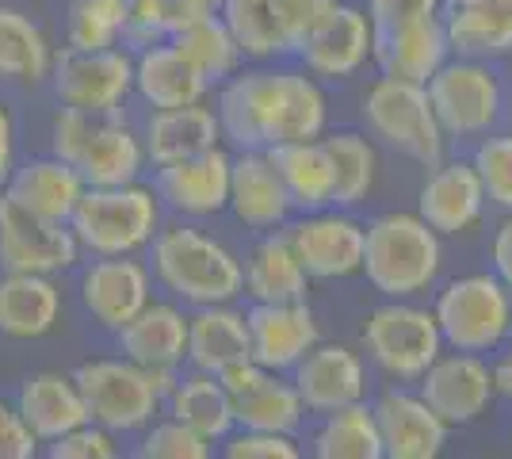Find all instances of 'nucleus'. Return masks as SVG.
Masks as SVG:
<instances>
[{"mask_svg": "<svg viewBox=\"0 0 512 459\" xmlns=\"http://www.w3.org/2000/svg\"><path fill=\"white\" fill-rule=\"evenodd\" d=\"M329 161H333V207L356 211L375 192L379 180V150L360 131H325L321 134Z\"/></svg>", "mask_w": 512, "mask_h": 459, "instance_id": "e433bc0d", "label": "nucleus"}, {"mask_svg": "<svg viewBox=\"0 0 512 459\" xmlns=\"http://www.w3.org/2000/svg\"><path fill=\"white\" fill-rule=\"evenodd\" d=\"M444 0H367V16L375 20V27H394V23L425 20V16H440Z\"/></svg>", "mask_w": 512, "mask_h": 459, "instance_id": "09e8293b", "label": "nucleus"}, {"mask_svg": "<svg viewBox=\"0 0 512 459\" xmlns=\"http://www.w3.org/2000/svg\"><path fill=\"white\" fill-rule=\"evenodd\" d=\"M291 383L299 391L306 414H329L352 402L367 398V364L356 349L348 345H329L318 341L314 349L291 368Z\"/></svg>", "mask_w": 512, "mask_h": 459, "instance_id": "6ab92c4d", "label": "nucleus"}, {"mask_svg": "<svg viewBox=\"0 0 512 459\" xmlns=\"http://www.w3.org/2000/svg\"><path fill=\"white\" fill-rule=\"evenodd\" d=\"M444 268V238L417 211H386L367 222L363 280L383 299H417L436 287Z\"/></svg>", "mask_w": 512, "mask_h": 459, "instance_id": "7ed1b4c3", "label": "nucleus"}, {"mask_svg": "<svg viewBox=\"0 0 512 459\" xmlns=\"http://www.w3.org/2000/svg\"><path fill=\"white\" fill-rule=\"evenodd\" d=\"M153 280L180 306L237 303L245 295V261L226 241L188 222L161 226L150 241Z\"/></svg>", "mask_w": 512, "mask_h": 459, "instance_id": "f03ea898", "label": "nucleus"}, {"mask_svg": "<svg viewBox=\"0 0 512 459\" xmlns=\"http://www.w3.org/2000/svg\"><path fill=\"white\" fill-rule=\"evenodd\" d=\"M279 4H283V16H287V27H291V35H295V50H299L302 39L329 16V8H333L337 0H279Z\"/></svg>", "mask_w": 512, "mask_h": 459, "instance_id": "8fccbe9b", "label": "nucleus"}, {"mask_svg": "<svg viewBox=\"0 0 512 459\" xmlns=\"http://www.w3.org/2000/svg\"><path fill=\"white\" fill-rule=\"evenodd\" d=\"M509 452H512V429H509Z\"/></svg>", "mask_w": 512, "mask_h": 459, "instance_id": "13d9d810", "label": "nucleus"}, {"mask_svg": "<svg viewBox=\"0 0 512 459\" xmlns=\"http://www.w3.org/2000/svg\"><path fill=\"white\" fill-rule=\"evenodd\" d=\"M214 452V444L203 433H195L192 425L176 421V417H153L142 429L138 440V456L142 459H207Z\"/></svg>", "mask_w": 512, "mask_h": 459, "instance_id": "c03bdc74", "label": "nucleus"}, {"mask_svg": "<svg viewBox=\"0 0 512 459\" xmlns=\"http://www.w3.org/2000/svg\"><path fill=\"white\" fill-rule=\"evenodd\" d=\"M12 169H16V157H0V192L8 188V180H12Z\"/></svg>", "mask_w": 512, "mask_h": 459, "instance_id": "5fc2aeb1", "label": "nucleus"}, {"mask_svg": "<svg viewBox=\"0 0 512 459\" xmlns=\"http://www.w3.org/2000/svg\"><path fill=\"white\" fill-rule=\"evenodd\" d=\"M375 39L379 27L367 16V8L337 0L329 16L299 43V62L318 81H344L356 77L367 62H375Z\"/></svg>", "mask_w": 512, "mask_h": 459, "instance_id": "4468645a", "label": "nucleus"}, {"mask_svg": "<svg viewBox=\"0 0 512 459\" xmlns=\"http://www.w3.org/2000/svg\"><path fill=\"white\" fill-rule=\"evenodd\" d=\"M16 127H12V115L0 104V157H16Z\"/></svg>", "mask_w": 512, "mask_h": 459, "instance_id": "864d4df0", "label": "nucleus"}, {"mask_svg": "<svg viewBox=\"0 0 512 459\" xmlns=\"http://www.w3.org/2000/svg\"><path fill=\"white\" fill-rule=\"evenodd\" d=\"M509 62H512V50H509Z\"/></svg>", "mask_w": 512, "mask_h": 459, "instance_id": "052dcab7", "label": "nucleus"}, {"mask_svg": "<svg viewBox=\"0 0 512 459\" xmlns=\"http://www.w3.org/2000/svg\"><path fill=\"white\" fill-rule=\"evenodd\" d=\"M490 272L509 287V295H512V211H505V219L497 222V230H493Z\"/></svg>", "mask_w": 512, "mask_h": 459, "instance_id": "3c124183", "label": "nucleus"}, {"mask_svg": "<svg viewBox=\"0 0 512 459\" xmlns=\"http://www.w3.org/2000/svg\"><path fill=\"white\" fill-rule=\"evenodd\" d=\"M39 456V437L27 429L16 406L0 398V459H35Z\"/></svg>", "mask_w": 512, "mask_h": 459, "instance_id": "de8ad7c7", "label": "nucleus"}, {"mask_svg": "<svg viewBox=\"0 0 512 459\" xmlns=\"http://www.w3.org/2000/svg\"><path fill=\"white\" fill-rule=\"evenodd\" d=\"M73 234L92 257H127L150 249L161 230V196L138 180L111 184V188H85L73 211Z\"/></svg>", "mask_w": 512, "mask_h": 459, "instance_id": "39448f33", "label": "nucleus"}, {"mask_svg": "<svg viewBox=\"0 0 512 459\" xmlns=\"http://www.w3.org/2000/svg\"><path fill=\"white\" fill-rule=\"evenodd\" d=\"M470 165L497 211H512V131H490L478 138Z\"/></svg>", "mask_w": 512, "mask_h": 459, "instance_id": "37998d69", "label": "nucleus"}, {"mask_svg": "<svg viewBox=\"0 0 512 459\" xmlns=\"http://www.w3.org/2000/svg\"><path fill=\"white\" fill-rule=\"evenodd\" d=\"M54 66V50L43 27L16 8L0 4V81L43 85Z\"/></svg>", "mask_w": 512, "mask_h": 459, "instance_id": "58836bf2", "label": "nucleus"}, {"mask_svg": "<svg viewBox=\"0 0 512 459\" xmlns=\"http://www.w3.org/2000/svg\"><path fill=\"white\" fill-rule=\"evenodd\" d=\"M360 111L371 138H379L386 150L402 153L425 169L440 165L448 157V134L436 119V108L428 100L425 85L379 77L363 92Z\"/></svg>", "mask_w": 512, "mask_h": 459, "instance_id": "423d86ee", "label": "nucleus"}, {"mask_svg": "<svg viewBox=\"0 0 512 459\" xmlns=\"http://www.w3.org/2000/svg\"><path fill=\"white\" fill-rule=\"evenodd\" d=\"M65 39L77 50L127 46V0H73Z\"/></svg>", "mask_w": 512, "mask_h": 459, "instance_id": "a19ab883", "label": "nucleus"}, {"mask_svg": "<svg viewBox=\"0 0 512 459\" xmlns=\"http://www.w3.org/2000/svg\"><path fill=\"white\" fill-rule=\"evenodd\" d=\"M383 437V459H436L451 425L417 391H386L371 406Z\"/></svg>", "mask_w": 512, "mask_h": 459, "instance_id": "4be33fe9", "label": "nucleus"}, {"mask_svg": "<svg viewBox=\"0 0 512 459\" xmlns=\"http://www.w3.org/2000/svg\"><path fill=\"white\" fill-rule=\"evenodd\" d=\"M50 85L62 108L119 115L134 92V54L123 46H107V50L65 46L62 54H54Z\"/></svg>", "mask_w": 512, "mask_h": 459, "instance_id": "9b49d317", "label": "nucleus"}, {"mask_svg": "<svg viewBox=\"0 0 512 459\" xmlns=\"http://www.w3.org/2000/svg\"><path fill=\"white\" fill-rule=\"evenodd\" d=\"M490 368H493V391H497V398H505L512 406V341H505L497 349V360H493Z\"/></svg>", "mask_w": 512, "mask_h": 459, "instance_id": "603ef678", "label": "nucleus"}, {"mask_svg": "<svg viewBox=\"0 0 512 459\" xmlns=\"http://www.w3.org/2000/svg\"><path fill=\"white\" fill-rule=\"evenodd\" d=\"M85 180L73 165H65L62 157H35L20 169H12V180L4 188V196L16 199L20 207L35 211V215H46V219L69 222L77 203L85 196Z\"/></svg>", "mask_w": 512, "mask_h": 459, "instance_id": "473e14b6", "label": "nucleus"}, {"mask_svg": "<svg viewBox=\"0 0 512 459\" xmlns=\"http://www.w3.org/2000/svg\"><path fill=\"white\" fill-rule=\"evenodd\" d=\"M16 410L27 421V429L39 437V444H50V440L65 437L69 429L92 421L77 379L62 372L27 375L16 394Z\"/></svg>", "mask_w": 512, "mask_h": 459, "instance_id": "c85d7f7f", "label": "nucleus"}, {"mask_svg": "<svg viewBox=\"0 0 512 459\" xmlns=\"http://www.w3.org/2000/svg\"><path fill=\"white\" fill-rule=\"evenodd\" d=\"M241 360H253L245 310L234 303L195 306L188 314V364L195 372L222 375Z\"/></svg>", "mask_w": 512, "mask_h": 459, "instance_id": "cd10ccee", "label": "nucleus"}, {"mask_svg": "<svg viewBox=\"0 0 512 459\" xmlns=\"http://www.w3.org/2000/svg\"><path fill=\"white\" fill-rule=\"evenodd\" d=\"M490 199L486 188L474 173L470 161H440L432 165V173L425 176L421 192H417V215L440 234V238H459L470 234L482 215H486Z\"/></svg>", "mask_w": 512, "mask_h": 459, "instance_id": "aec40b11", "label": "nucleus"}, {"mask_svg": "<svg viewBox=\"0 0 512 459\" xmlns=\"http://www.w3.org/2000/svg\"><path fill=\"white\" fill-rule=\"evenodd\" d=\"M77 387L88 406V417L96 425L111 429L115 437H130V433H142L150 425L157 410L165 406V398L153 383L150 368L127 360L123 352L119 356H96L85 360L77 372Z\"/></svg>", "mask_w": 512, "mask_h": 459, "instance_id": "1a4fd4ad", "label": "nucleus"}, {"mask_svg": "<svg viewBox=\"0 0 512 459\" xmlns=\"http://www.w3.org/2000/svg\"><path fill=\"white\" fill-rule=\"evenodd\" d=\"M417 394L425 398L451 429L474 425L478 417L490 414L493 398V368L482 360V352H440L428 372L417 379Z\"/></svg>", "mask_w": 512, "mask_h": 459, "instance_id": "2eb2a0df", "label": "nucleus"}, {"mask_svg": "<svg viewBox=\"0 0 512 459\" xmlns=\"http://www.w3.org/2000/svg\"><path fill=\"white\" fill-rule=\"evenodd\" d=\"M360 345L367 360L394 383H417L428 364L448 349L436 314L413 299H386L383 306H375L363 318Z\"/></svg>", "mask_w": 512, "mask_h": 459, "instance_id": "6e6552de", "label": "nucleus"}, {"mask_svg": "<svg viewBox=\"0 0 512 459\" xmlns=\"http://www.w3.org/2000/svg\"><path fill=\"white\" fill-rule=\"evenodd\" d=\"M62 287L39 272H4L0 276V333L16 341L46 337L62 322Z\"/></svg>", "mask_w": 512, "mask_h": 459, "instance_id": "c756f323", "label": "nucleus"}, {"mask_svg": "<svg viewBox=\"0 0 512 459\" xmlns=\"http://www.w3.org/2000/svg\"><path fill=\"white\" fill-rule=\"evenodd\" d=\"M509 341H512V326H509Z\"/></svg>", "mask_w": 512, "mask_h": 459, "instance_id": "bf43d9fd", "label": "nucleus"}, {"mask_svg": "<svg viewBox=\"0 0 512 459\" xmlns=\"http://www.w3.org/2000/svg\"><path fill=\"white\" fill-rule=\"evenodd\" d=\"M50 153L73 165L88 188L130 184L146 169L142 134H134L119 115L58 108L50 119Z\"/></svg>", "mask_w": 512, "mask_h": 459, "instance_id": "20e7f679", "label": "nucleus"}, {"mask_svg": "<svg viewBox=\"0 0 512 459\" xmlns=\"http://www.w3.org/2000/svg\"><path fill=\"white\" fill-rule=\"evenodd\" d=\"M230 173H234V153L226 146L172 161L157 169V196L161 207H169L184 219H214L230 207Z\"/></svg>", "mask_w": 512, "mask_h": 459, "instance_id": "f3484780", "label": "nucleus"}, {"mask_svg": "<svg viewBox=\"0 0 512 459\" xmlns=\"http://www.w3.org/2000/svg\"><path fill=\"white\" fill-rule=\"evenodd\" d=\"M218 16L249 62H279L295 54V35L279 0H226Z\"/></svg>", "mask_w": 512, "mask_h": 459, "instance_id": "f704fd0d", "label": "nucleus"}, {"mask_svg": "<svg viewBox=\"0 0 512 459\" xmlns=\"http://www.w3.org/2000/svg\"><path fill=\"white\" fill-rule=\"evenodd\" d=\"M169 43L211 81V88L230 81L237 69H241V62H245L241 46H237V39L230 35V27L222 23L218 12H207V16L188 23V27H180Z\"/></svg>", "mask_w": 512, "mask_h": 459, "instance_id": "ea45409f", "label": "nucleus"}, {"mask_svg": "<svg viewBox=\"0 0 512 459\" xmlns=\"http://www.w3.org/2000/svg\"><path fill=\"white\" fill-rule=\"evenodd\" d=\"M253 360L272 372H291L306 352L321 341V322L314 306L299 303H253L245 310Z\"/></svg>", "mask_w": 512, "mask_h": 459, "instance_id": "412c9836", "label": "nucleus"}, {"mask_svg": "<svg viewBox=\"0 0 512 459\" xmlns=\"http://www.w3.org/2000/svg\"><path fill=\"white\" fill-rule=\"evenodd\" d=\"M432 314L448 349L486 356L509 341L512 295L493 272H467L436 291Z\"/></svg>", "mask_w": 512, "mask_h": 459, "instance_id": "0eeeda50", "label": "nucleus"}, {"mask_svg": "<svg viewBox=\"0 0 512 459\" xmlns=\"http://www.w3.org/2000/svg\"><path fill=\"white\" fill-rule=\"evenodd\" d=\"M207 16V8H199L192 0H127V46H153L169 43L180 27Z\"/></svg>", "mask_w": 512, "mask_h": 459, "instance_id": "79ce46f5", "label": "nucleus"}, {"mask_svg": "<svg viewBox=\"0 0 512 459\" xmlns=\"http://www.w3.org/2000/svg\"><path fill=\"white\" fill-rule=\"evenodd\" d=\"M245 230L268 234V230H283L295 207L291 196L279 180L276 165L268 150H237L234 153V173H230V207H226Z\"/></svg>", "mask_w": 512, "mask_h": 459, "instance_id": "5701e85b", "label": "nucleus"}, {"mask_svg": "<svg viewBox=\"0 0 512 459\" xmlns=\"http://www.w3.org/2000/svg\"><path fill=\"white\" fill-rule=\"evenodd\" d=\"M440 23L448 31L451 54L501 62L512 50V0H444Z\"/></svg>", "mask_w": 512, "mask_h": 459, "instance_id": "bb28decb", "label": "nucleus"}, {"mask_svg": "<svg viewBox=\"0 0 512 459\" xmlns=\"http://www.w3.org/2000/svg\"><path fill=\"white\" fill-rule=\"evenodd\" d=\"M165 406L176 421L192 425L195 433H203L211 444H222L237 429L234 398L222 387V379L211 372H195L192 368V375H180L169 398H165Z\"/></svg>", "mask_w": 512, "mask_h": 459, "instance_id": "c9c22d12", "label": "nucleus"}, {"mask_svg": "<svg viewBox=\"0 0 512 459\" xmlns=\"http://www.w3.org/2000/svg\"><path fill=\"white\" fill-rule=\"evenodd\" d=\"M153 299V268L138 261V253L127 257H96L81 272V303L100 329H119Z\"/></svg>", "mask_w": 512, "mask_h": 459, "instance_id": "a211bd4d", "label": "nucleus"}, {"mask_svg": "<svg viewBox=\"0 0 512 459\" xmlns=\"http://www.w3.org/2000/svg\"><path fill=\"white\" fill-rule=\"evenodd\" d=\"M50 459H115L119 456V437L96 425V421H85L77 429H69L65 437L50 440Z\"/></svg>", "mask_w": 512, "mask_h": 459, "instance_id": "49530a36", "label": "nucleus"}, {"mask_svg": "<svg viewBox=\"0 0 512 459\" xmlns=\"http://www.w3.org/2000/svg\"><path fill=\"white\" fill-rule=\"evenodd\" d=\"M268 157H272L295 211L333 207V161H329V150L321 138L279 142V146H268Z\"/></svg>", "mask_w": 512, "mask_h": 459, "instance_id": "72a5a7b5", "label": "nucleus"}, {"mask_svg": "<svg viewBox=\"0 0 512 459\" xmlns=\"http://www.w3.org/2000/svg\"><path fill=\"white\" fill-rule=\"evenodd\" d=\"M234 398L237 429H268V433H299L306 406L287 372H272L256 360H241L218 375Z\"/></svg>", "mask_w": 512, "mask_h": 459, "instance_id": "dca6fc26", "label": "nucleus"}, {"mask_svg": "<svg viewBox=\"0 0 512 459\" xmlns=\"http://www.w3.org/2000/svg\"><path fill=\"white\" fill-rule=\"evenodd\" d=\"M310 291V272L302 268L287 230L260 234L245 257V295L253 303H299Z\"/></svg>", "mask_w": 512, "mask_h": 459, "instance_id": "2f4dec72", "label": "nucleus"}, {"mask_svg": "<svg viewBox=\"0 0 512 459\" xmlns=\"http://www.w3.org/2000/svg\"><path fill=\"white\" fill-rule=\"evenodd\" d=\"M283 230L310 280H352L363 272L367 222H360L352 211L344 207L299 211V219H291Z\"/></svg>", "mask_w": 512, "mask_h": 459, "instance_id": "ddd939ff", "label": "nucleus"}, {"mask_svg": "<svg viewBox=\"0 0 512 459\" xmlns=\"http://www.w3.org/2000/svg\"><path fill=\"white\" fill-rule=\"evenodd\" d=\"M310 456L318 459H383V437L375 410L363 402L341 406L321 414L318 429L310 437Z\"/></svg>", "mask_w": 512, "mask_h": 459, "instance_id": "4c0bfd02", "label": "nucleus"}, {"mask_svg": "<svg viewBox=\"0 0 512 459\" xmlns=\"http://www.w3.org/2000/svg\"><path fill=\"white\" fill-rule=\"evenodd\" d=\"M222 138L237 150H268L279 142L321 138L329 127V100L314 73L256 62L218 85Z\"/></svg>", "mask_w": 512, "mask_h": 459, "instance_id": "f257e3e1", "label": "nucleus"}, {"mask_svg": "<svg viewBox=\"0 0 512 459\" xmlns=\"http://www.w3.org/2000/svg\"><path fill=\"white\" fill-rule=\"evenodd\" d=\"M425 88L448 142L451 138L455 142L482 138V134L497 131V123L505 119L509 96H505V85H501L493 62L451 54Z\"/></svg>", "mask_w": 512, "mask_h": 459, "instance_id": "9d476101", "label": "nucleus"}, {"mask_svg": "<svg viewBox=\"0 0 512 459\" xmlns=\"http://www.w3.org/2000/svg\"><path fill=\"white\" fill-rule=\"evenodd\" d=\"M81 241L69 222L46 219L0 192V264L4 272L58 276L81 261Z\"/></svg>", "mask_w": 512, "mask_h": 459, "instance_id": "f8f14e48", "label": "nucleus"}, {"mask_svg": "<svg viewBox=\"0 0 512 459\" xmlns=\"http://www.w3.org/2000/svg\"><path fill=\"white\" fill-rule=\"evenodd\" d=\"M119 352L142 368H180L188 360V314L176 299H150L115 333Z\"/></svg>", "mask_w": 512, "mask_h": 459, "instance_id": "393cba45", "label": "nucleus"}, {"mask_svg": "<svg viewBox=\"0 0 512 459\" xmlns=\"http://www.w3.org/2000/svg\"><path fill=\"white\" fill-rule=\"evenodd\" d=\"M222 123L218 111L207 108V100L199 104H184V108H153L142 131V146H146V161L153 169L172 165V161H188L199 153L222 146Z\"/></svg>", "mask_w": 512, "mask_h": 459, "instance_id": "a878e982", "label": "nucleus"}, {"mask_svg": "<svg viewBox=\"0 0 512 459\" xmlns=\"http://www.w3.org/2000/svg\"><path fill=\"white\" fill-rule=\"evenodd\" d=\"M134 92L150 108H184L207 100L211 81L172 43H153L134 54Z\"/></svg>", "mask_w": 512, "mask_h": 459, "instance_id": "7c9ffc66", "label": "nucleus"}, {"mask_svg": "<svg viewBox=\"0 0 512 459\" xmlns=\"http://www.w3.org/2000/svg\"><path fill=\"white\" fill-rule=\"evenodd\" d=\"M448 58H451V43H448V31H444L440 16L379 27V39H375V66H379L383 77L428 85V81L436 77V69L444 66Z\"/></svg>", "mask_w": 512, "mask_h": 459, "instance_id": "b1692460", "label": "nucleus"}, {"mask_svg": "<svg viewBox=\"0 0 512 459\" xmlns=\"http://www.w3.org/2000/svg\"><path fill=\"white\" fill-rule=\"evenodd\" d=\"M230 459H299L302 448L295 433H268V429H234L222 440Z\"/></svg>", "mask_w": 512, "mask_h": 459, "instance_id": "a18cd8bd", "label": "nucleus"}, {"mask_svg": "<svg viewBox=\"0 0 512 459\" xmlns=\"http://www.w3.org/2000/svg\"><path fill=\"white\" fill-rule=\"evenodd\" d=\"M192 4H199V8H207V12H218L226 0H192Z\"/></svg>", "mask_w": 512, "mask_h": 459, "instance_id": "6e6d98bb", "label": "nucleus"}, {"mask_svg": "<svg viewBox=\"0 0 512 459\" xmlns=\"http://www.w3.org/2000/svg\"><path fill=\"white\" fill-rule=\"evenodd\" d=\"M505 127L512 131V96H509V104H505Z\"/></svg>", "mask_w": 512, "mask_h": 459, "instance_id": "4d7b16f0", "label": "nucleus"}]
</instances>
